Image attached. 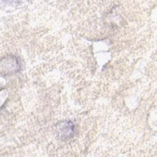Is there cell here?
Returning a JSON list of instances; mask_svg holds the SVG:
<instances>
[{
    "mask_svg": "<svg viewBox=\"0 0 157 157\" xmlns=\"http://www.w3.org/2000/svg\"><path fill=\"white\" fill-rule=\"evenodd\" d=\"M56 134L58 137L66 141L73 138L76 134V128L73 122L64 120L58 123L56 126Z\"/></svg>",
    "mask_w": 157,
    "mask_h": 157,
    "instance_id": "cell-2",
    "label": "cell"
},
{
    "mask_svg": "<svg viewBox=\"0 0 157 157\" xmlns=\"http://www.w3.org/2000/svg\"><path fill=\"white\" fill-rule=\"evenodd\" d=\"M21 68V64L20 59L15 55H6L1 59L0 72L2 75H13L20 72Z\"/></svg>",
    "mask_w": 157,
    "mask_h": 157,
    "instance_id": "cell-1",
    "label": "cell"
}]
</instances>
